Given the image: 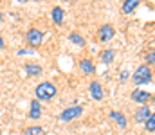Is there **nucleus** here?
<instances>
[{
	"label": "nucleus",
	"mask_w": 155,
	"mask_h": 135,
	"mask_svg": "<svg viewBox=\"0 0 155 135\" xmlns=\"http://www.w3.org/2000/svg\"><path fill=\"white\" fill-rule=\"evenodd\" d=\"M0 135H2V132H0Z\"/></svg>",
	"instance_id": "obj_27"
},
{
	"label": "nucleus",
	"mask_w": 155,
	"mask_h": 135,
	"mask_svg": "<svg viewBox=\"0 0 155 135\" xmlns=\"http://www.w3.org/2000/svg\"><path fill=\"white\" fill-rule=\"evenodd\" d=\"M152 79H153V72H152V69H150L146 63L139 65V67L134 70V74H132V83H134L135 87H139V85H148V83H152Z\"/></svg>",
	"instance_id": "obj_1"
},
{
	"label": "nucleus",
	"mask_w": 155,
	"mask_h": 135,
	"mask_svg": "<svg viewBox=\"0 0 155 135\" xmlns=\"http://www.w3.org/2000/svg\"><path fill=\"white\" fill-rule=\"evenodd\" d=\"M56 94H58V88L51 81H41L35 88V95H36L38 101H51V99L56 97Z\"/></svg>",
	"instance_id": "obj_2"
},
{
	"label": "nucleus",
	"mask_w": 155,
	"mask_h": 135,
	"mask_svg": "<svg viewBox=\"0 0 155 135\" xmlns=\"http://www.w3.org/2000/svg\"><path fill=\"white\" fill-rule=\"evenodd\" d=\"M153 47H155V40H153Z\"/></svg>",
	"instance_id": "obj_25"
},
{
	"label": "nucleus",
	"mask_w": 155,
	"mask_h": 135,
	"mask_svg": "<svg viewBox=\"0 0 155 135\" xmlns=\"http://www.w3.org/2000/svg\"><path fill=\"white\" fill-rule=\"evenodd\" d=\"M114 54H116V52H114L112 49H105V50L101 52V56H99V58H101V61H103L105 65H110V63L114 61Z\"/></svg>",
	"instance_id": "obj_15"
},
{
	"label": "nucleus",
	"mask_w": 155,
	"mask_h": 135,
	"mask_svg": "<svg viewBox=\"0 0 155 135\" xmlns=\"http://www.w3.org/2000/svg\"><path fill=\"white\" fill-rule=\"evenodd\" d=\"M81 114H83V106H81V104L69 106V108H65V110L60 114V121H63V123L74 121V119H78V117H81Z\"/></svg>",
	"instance_id": "obj_4"
},
{
	"label": "nucleus",
	"mask_w": 155,
	"mask_h": 135,
	"mask_svg": "<svg viewBox=\"0 0 155 135\" xmlns=\"http://www.w3.org/2000/svg\"><path fill=\"white\" fill-rule=\"evenodd\" d=\"M69 40H71L74 45H78V47H85V38H83L79 33H76V31L69 34Z\"/></svg>",
	"instance_id": "obj_16"
},
{
	"label": "nucleus",
	"mask_w": 155,
	"mask_h": 135,
	"mask_svg": "<svg viewBox=\"0 0 155 135\" xmlns=\"http://www.w3.org/2000/svg\"><path fill=\"white\" fill-rule=\"evenodd\" d=\"M43 133V128L41 126H29L24 130V135H41Z\"/></svg>",
	"instance_id": "obj_18"
},
{
	"label": "nucleus",
	"mask_w": 155,
	"mask_h": 135,
	"mask_svg": "<svg viewBox=\"0 0 155 135\" xmlns=\"http://www.w3.org/2000/svg\"><path fill=\"white\" fill-rule=\"evenodd\" d=\"M144 130L148 133H153L155 132V112H152V115L148 117V121L144 123Z\"/></svg>",
	"instance_id": "obj_17"
},
{
	"label": "nucleus",
	"mask_w": 155,
	"mask_h": 135,
	"mask_svg": "<svg viewBox=\"0 0 155 135\" xmlns=\"http://www.w3.org/2000/svg\"><path fill=\"white\" fill-rule=\"evenodd\" d=\"M150 115H152V108H150L148 104H144V106H139V108L135 110L134 119H135V123H143V124H144Z\"/></svg>",
	"instance_id": "obj_7"
},
{
	"label": "nucleus",
	"mask_w": 155,
	"mask_h": 135,
	"mask_svg": "<svg viewBox=\"0 0 155 135\" xmlns=\"http://www.w3.org/2000/svg\"><path fill=\"white\" fill-rule=\"evenodd\" d=\"M4 45H5V42H4V38H2V34H0V49H2Z\"/></svg>",
	"instance_id": "obj_22"
},
{
	"label": "nucleus",
	"mask_w": 155,
	"mask_h": 135,
	"mask_svg": "<svg viewBox=\"0 0 155 135\" xmlns=\"http://www.w3.org/2000/svg\"><path fill=\"white\" fill-rule=\"evenodd\" d=\"M114 34H116L114 25H112V24H103V25L97 29V42L107 43V42H110V40L114 38Z\"/></svg>",
	"instance_id": "obj_5"
},
{
	"label": "nucleus",
	"mask_w": 155,
	"mask_h": 135,
	"mask_svg": "<svg viewBox=\"0 0 155 135\" xmlns=\"http://www.w3.org/2000/svg\"><path fill=\"white\" fill-rule=\"evenodd\" d=\"M152 101H153V104H155V94H153V95H152Z\"/></svg>",
	"instance_id": "obj_23"
},
{
	"label": "nucleus",
	"mask_w": 155,
	"mask_h": 135,
	"mask_svg": "<svg viewBox=\"0 0 155 135\" xmlns=\"http://www.w3.org/2000/svg\"><path fill=\"white\" fill-rule=\"evenodd\" d=\"M43 31H40L36 27H33V29H29L27 33H25V43L29 45V47H40V45L43 43Z\"/></svg>",
	"instance_id": "obj_3"
},
{
	"label": "nucleus",
	"mask_w": 155,
	"mask_h": 135,
	"mask_svg": "<svg viewBox=\"0 0 155 135\" xmlns=\"http://www.w3.org/2000/svg\"><path fill=\"white\" fill-rule=\"evenodd\" d=\"M79 69H81V72L87 74V76H92V74L96 72V67H94L92 59H88V58H85V59L79 61Z\"/></svg>",
	"instance_id": "obj_12"
},
{
	"label": "nucleus",
	"mask_w": 155,
	"mask_h": 135,
	"mask_svg": "<svg viewBox=\"0 0 155 135\" xmlns=\"http://www.w3.org/2000/svg\"><path fill=\"white\" fill-rule=\"evenodd\" d=\"M130 99H132L134 103H137L139 106H144V104H148V103L152 101V94L146 92V90L135 88L132 94H130Z\"/></svg>",
	"instance_id": "obj_6"
},
{
	"label": "nucleus",
	"mask_w": 155,
	"mask_h": 135,
	"mask_svg": "<svg viewBox=\"0 0 155 135\" xmlns=\"http://www.w3.org/2000/svg\"><path fill=\"white\" fill-rule=\"evenodd\" d=\"M16 54H18V56H25V54H33V52H31V50H27V49H18V50H16Z\"/></svg>",
	"instance_id": "obj_21"
},
{
	"label": "nucleus",
	"mask_w": 155,
	"mask_h": 135,
	"mask_svg": "<svg viewBox=\"0 0 155 135\" xmlns=\"http://www.w3.org/2000/svg\"><path fill=\"white\" fill-rule=\"evenodd\" d=\"M139 5H141V0H124L123 5H121V11H123L124 14H132Z\"/></svg>",
	"instance_id": "obj_11"
},
{
	"label": "nucleus",
	"mask_w": 155,
	"mask_h": 135,
	"mask_svg": "<svg viewBox=\"0 0 155 135\" xmlns=\"http://www.w3.org/2000/svg\"><path fill=\"white\" fill-rule=\"evenodd\" d=\"M88 92H90V97L96 99V101H101V99L105 97V94H103V87H101L99 81H90V85H88Z\"/></svg>",
	"instance_id": "obj_8"
},
{
	"label": "nucleus",
	"mask_w": 155,
	"mask_h": 135,
	"mask_svg": "<svg viewBox=\"0 0 155 135\" xmlns=\"http://www.w3.org/2000/svg\"><path fill=\"white\" fill-rule=\"evenodd\" d=\"M24 72H25L27 76H31V78H36V76H40V74L43 72V69L40 67L38 63H25V65H24Z\"/></svg>",
	"instance_id": "obj_10"
},
{
	"label": "nucleus",
	"mask_w": 155,
	"mask_h": 135,
	"mask_svg": "<svg viewBox=\"0 0 155 135\" xmlns=\"http://www.w3.org/2000/svg\"><path fill=\"white\" fill-rule=\"evenodd\" d=\"M110 119H112V121H116L117 126H119V128H123V130H124V128H126V124H128V119H126L121 112H116V110H114V112H110Z\"/></svg>",
	"instance_id": "obj_14"
},
{
	"label": "nucleus",
	"mask_w": 155,
	"mask_h": 135,
	"mask_svg": "<svg viewBox=\"0 0 155 135\" xmlns=\"http://www.w3.org/2000/svg\"><path fill=\"white\" fill-rule=\"evenodd\" d=\"M144 61H146L148 67H150V65H155V49L153 50H150V52L144 56Z\"/></svg>",
	"instance_id": "obj_19"
},
{
	"label": "nucleus",
	"mask_w": 155,
	"mask_h": 135,
	"mask_svg": "<svg viewBox=\"0 0 155 135\" xmlns=\"http://www.w3.org/2000/svg\"><path fill=\"white\" fill-rule=\"evenodd\" d=\"M51 16H52V22H54L56 25H61V24H63V18H65V11H63L60 5H56V7H52Z\"/></svg>",
	"instance_id": "obj_13"
},
{
	"label": "nucleus",
	"mask_w": 155,
	"mask_h": 135,
	"mask_svg": "<svg viewBox=\"0 0 155 135\" xmlns=\"http://www.w3.org/2000/svg\"><path fill=\"white\" fill-rule=\"evenodd\" d=\"M94 2H96V0H94Z\"/></svg>",
	"instance_id": "obj_28"
},
{
	"label": "nucleus",
	"mask_w": 155,
	"mask_h": 135,
	"mask_svg": "<svg viewBox=\"0 0 155 135\" xmlns=\"http://www.w3.org/2000/svg\"><path fill=\"white\" fill-rule=\"evenodd\" d=\"M2 18H4V16H2V13H0V25H2Z\"/></svg>",
	"instance_id": "obj_24"
},
{
	"label": "nucleus",
	"mask_w": 155,
	"mask_h": 135,
	"mask_svg": "<svg viewBox=\"0 0 155 135\" xmlns=\"http://www.w3.org/2000/svg\"><path fill=\"white\" fill-rule=\"evenodd\" d=\"M2 2H4V0H0V4H2Z\"/></svg>",
	"instance_id": "obj_26"
},
{
	"label": "nucleus",
	"mask_w": 155,
	"mask_h": 135,
	"mask_svg": "<svg viewBox=\"0 0 155 135\" xmlns=\"http://www.w3.org/2000/svg\"><path fill=\"white\" fill-rule=\"evenodd\" d=\"M29 119H33V121H38L40 117H41V104H40L38 99H33L31 101V104H29Z\"/></svg>",
	"instance_id": "obj_9"
},
{
	"label": "nucleus",
	"mask_w": 155,
	"mask_h": 135,
	"mask_svg": "<svg viewBox=\"0 0 155 135\" xmlns=\"http://www.w3.org/2000/svg\"><path fill=\"white\" fill-rule=\"evenodd\" d=\"M128 78H130V72H128L126 69L119 72V81H121V83H126V79H128Z\"/></svg>",
	"instance_id": "obj_20"
}]
</instances>
